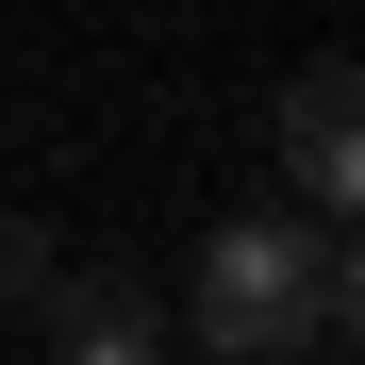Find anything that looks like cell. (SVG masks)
<instances>
[{
    "mask_svg": "<svg viewBox=\"0 0 365 365\" xmlns=\"http://www.w3.org/2000/svg\"><path fill=\"white\" fill-rule=\"evenodd\" d=\"M316 299H332V232L316 216H216L166 316H182V349H216V365H299V349H316Z\"/></svg>",
    "mask_w": 365,
    "mask_h": 365,
    "instance_id": "1",
    "label": "cell"
},
{
    "mask_svg": "<svg viewBox=\"0 0 365 365\" xmlns=\"http://www.w3.org/2000/svg\"><path fill=\"white\" fill-rule=\"evenodd\" d=\"M282 182L365 232V50H316V67L282 83Z\"/></svg>",
    "mask_w": 365,
    "mask_h": 365,
    "instance_id": "2",
    "label": "cell"
},
{
    "mask_svg": "<svg viewBox=\"0 0 365 365\" xmlns=\"http://www.w3.org/2000/svg\"><path fill=\"white\" fill-rule=\"evenodd\" d=\"M182 316L133 282V266H83V282H50V365H166Z\"/></svg>",
    "mask_w": 365,
    "mask_h": 365,
    "instance_id": "3",
    "label": "cell"
},
{
    "mask_svg": "<svg viewBox=\"0 0 365 365\" xmlns=\"http://www.w3.org/2000/svg\"><path fill=\"white\" fill-rule=\"evenodd\" d=\"M316 349H349V365H365V232L332 250V299H316Z\"/></svg>",
    "mask_w": 365,
    "mask_h": 365,
    "instance_id": "4",
    "label": "cell"
}]
</instances>
